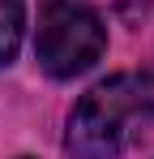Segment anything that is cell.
Masks as SVG:
<instances>
[{
  "mask_svg": "<svg viewBox=\"0 0 154 159\" xmlns=\"http://www.w3.org/2000/svg\"><path fill=\"white\" fill-rule=\"evenodd\" d=\"M154 120V78L116 73L77 99L69 116V155L73 159H120L141 125Z\"/></svg>",
  "mask_w": 154,
  "mask_h": 159,
  "instance_id": "1",
  "label": "cell"
},
{
  "mask_svg": "<svg viewBox=\"0 0 154 159\" xmlns=\"http://www.w3.org/2000/svg\"><path fill=\"white\" fill-rule=\"evenodd\" d=\"M107 52V26L81 0H51L39 13L34 56L51 78H77Z\"/></svg>",
  "mask_w": 154,
  "mask_h": 159,
  "instance_id": "2",
  "label": "cell"
},
{
  "mask_svg": "<svg viewBox=\"0 0 154 159\" xmlns=\"http://www.w3.org/2000/svg\"><path fill=\"white\" fill-rule=\"evenodd\" d=\"M22 30H26V0H0V65L17 56Z\"/></svg>",
  "mask_w": 154,
  "mask_h": 159,
  "instance_id": "3",
  "label": "cell"
}]
</instances>
